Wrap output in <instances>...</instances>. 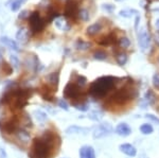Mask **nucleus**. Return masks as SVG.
<instances>
[{
    "label": "nucleus",
    "instance_id": "obj_21",
    "mask_svg": "<svg viewBox=\"0 0 159 158\" xmlns=\"http://www.w3.org/2000/svg\"><path fill=\"white\" fill-rule=\"evenodd\" d=\"M55 25L57 27V29L61 30V31H68L70 29V25L69 22L63 17H57L55 19Z\"/></svg>",
    "mask_w": 159,
    "mask_h": 158
},
{
    "label": "nucleus",
    "instance_id": "obj_47",
    "mask_svg": "<svg viewBox=\"0 0 159 158\" xmlns=\"http://www.w3.org/2000/svg\"><path fill=\"white\" fill-rule=\"evenodd\" d=\"M158 63H159V58H158Z\"/></svg>",
    "mask_w": 159,
    "mask_h": 158
},
{
    "label": "nucleus",
    "instance_id": "obj_13",
    "mask_svg": "<svg viewBox=\"0 0 159 158\" xmlns=\"http://www.w3.org/2000/svg\"><path fill=\"white\" fill-rule=\"evenodd\" d=\"M30 38V33L28 31V29L25 28H20L18 30V32L16 33V39L17 42L20 43L21 45H25L29 42Z\"/></svg>",
    "mask_w": 159,
    "mask_h": 158
},
{
    "label": "nucleus",
    "instance_id": "obj_41",
    "mask_svg": "<svg viewBox=\"0 0 159 158\" xmlns=\"http://www.w3.org/2000/svg\"><path fill=\"white\" fill-rule=\"evenodd\" d=\"M29 16H30V12L27 11V10H25V11H22L18 15V18L19 19H25V18H29Z\"/></svg>",
    "mask_w": 159,
    "mask_h": 158
},
{
    "label": "nucleus",
    "instance_id": "obj_25",
    "mask_svg": "<svg viewBox=\"0 0 159 158\" xmlns=\"http://www.w3.org/2000/svg\"><path fill=\"white\" fill-rule=\"evenodd\" d=\"M71 104H72V105L78 109V111H87L89 109V104L84 100L75 102V103H71Z\"/></svg>",
    "mask_w": 159,
    "mask_h": 158
},
{
    "label": "nucleus",
    "instance_id": "obj_23",
    "mask_svg": "<svg viewBox=\"0 0 159 158\" xmlns=\"http://www.w3.org/2000/svg\"><path fill=\"white\" fill-rule=\"evenodd\" d=\"M144 101H145V104H147V105H153V104L155 103L156 96H155V93L151 90V89H148V90L147 91V93H145Z\"/></svg>",
    "mask_w": 159,
    "mask_h": 158
},
{
    "label": "nucleus",
    "instance_id": "obj_26",
    "mask_svg": "<svg viewBox=\"0 0 159 158\" xmlns=\"http://www.w3.org/2000/svg\"><path fill=\"white\" fill-rule=\"evenodd\" d=\"M17 134V137H18V139L20 140V141L22 142H28L30 140V134L28 133L27 131H25V129H18V131L16 132Z\"/></svg>",
    "mask_w": 159,
    "mask_h": 158
},
{
    "label": "nucleus",
    "instance_id": "obj_4",
    "mask_svg": "<svg viewBox=\"0 0 159 158\" xmlns=\"http://www.w3.org/2000/svg\"><path fill=\"white\" fill-rule=\"evenodd\" d=\"M132 91H130V89L126 87L119 89V90H117L114 95L110 97V101L114 102L117 105H125L127 102L133 100V97L134 96H133Z\"/></svg>",
    "mask_w": 159,
    "mask_h": 158
},
{
    "label": "nucleus",
    "instance_id": "obj_16",
    "mask_svg": "<svg viewBox=\"0 0 159 158\" xmlns=\"http://www.w3.org/2000/svg\"><path fill=\"white\" fill-rule=\"evenodd\" d=\"M88 132H89V129H86V127H80L78 125H71L66 129V134L67 135H75V134L86 135Z\"/></svg>",
    "mask_w": 159,
    "mask_h": 158
},
{
    "label": "nucleus",
    "instance_id": "obj_17",
    "mask_svg": "<svg viewBox=\"0 0 159 158\" xmlns=\"http://www.w3.org/2000/svg\"><path fill=\"white\" fill-rule=\"evenodd\" d=\"M101 30H102V24L99 21H97L87 28L86 34L88 35V36H94V35H97L98 33H100Z\"/></svg>",
    "mask_w": 159,
    "mask_h": 158
},
{
    "label": "nucleus",
    "instance_id": "obj_6",
    "mask_svg": "<svg viewBox=\"0 0 159 158\" xmlns=\"http://www.w3.org/2000/svg\"><path fill=\"white\" fill-rule=\"evenodd\" d=\"M138 45L142 53H147V51L150 49V45H151V36L148 34V31L147 30L145 27H142L138 30Z\"/></svg>",
    "mask_w": 159,
    "mask_h": 158
},
{
    "label": "nucleus",
    "instance_id": "obj_7",
    "mask_svg": "<svg viewBox=\"0 0 159 158\" xmlns=\"http://www.w3.org/2000/svg\"><path fill=\"white\" fill-rule=\"evenodd\" d=\"M112 132V126L110 125L109 123H101L98 124L96 127H94L93 132H92V137L93 139H100L103 138V137H106L110 135V133Z\"/></svg>",
    "mask_w": 159,
    "mask_h": 158
},
{
    "label": "nucleus",
    "instance_id": "obj_35",
    "mask_svg": "<svg viewBox=\"0 0 159 158\" xmlns=\"http://www.w3.org/2000/svg\"><path fill=\"white\" fill-rule=\"evenodd\" d=\"M2 70L6 74H11L13 72V67L11 65H9L7 62H3L2 63Z\"/></svg>",
    "mask_w": 159,
    "mask_h": 158
},
{
    "label": "nucleus",
    "instance_id": "obj_45",
    "mask_svg": "<svg viewBox=\"0 0 159 158\" xmlns=\"http://www.w3.org/2000/svg\"><path fill=\"white\" fill-rule=\"evenodd\" d=\"M116 1H118V2H121V1H124V0H116Z\"/></svg>",
    "mask_w": 159,
    "mask_h": 158
},
{
    "label": "nucleus",
    "instance_id": "obj_18",
    "mask_svg": "<svg viewBox=\"0 0 159 158\" xmlns=\"http://www.w3.org/2000/svg\"><path fill=\"white\" fill-rule=\"evenodd\" d=\"M98 43L102 46H109L111 44H115V43H116V34L110 33L108 35H105V36H103L102 38H100L98 40Z\"/></svg>",
    "mask_w": 159,
    "mask_h": 158
},
{
    "label": "nucleus",
    "instance_id": "obj_20",
    "mask_svg": "<svg viewBox=\"0 0 159 158\" xmlns=\"http://www.w3.org/2000/svg\"><path fill=\"white\" fill-rule=\"evenodd\" d=\"M91 43L89 42H86V40H83V39H78L74 44V48L79 51H87L91 48Z\"/></svg>",
    "mask_w": 159,
    "mask_h": 158
},
{
    "label": "nucleus",
    "instance_id": "obj_31",
    "mask_svg": "<svg viewBox=\"0 0 159 158\" xmlns=\"http://www.w3.org/2000/svg\"><path fill=\"white\" fill-rule=\"evenodd\" d=\"M88 117L93 121H100L102 118H103V113L100 111H92V113L89 114Z\"/></svg>",
    "mask_w": 159,
    "mask_h": 158
},
{
    "label": "nucleus",
    "instance_id": "obj_46",
    "mask_svg": "<svg viewBox=\"0 0 159 158\" xmlns=\"http://www.w3.org/2000/svg\"><path fill=\"white\" fill-rule=\"evenodd\" d=\"M61 1H68V0H61Z\"/></svg>",
    "mask_w": 159,
    "mask_h": 158
},
{
    "label": "nucleus",
    "instance_id": "obj_37",
    "mask_svg": "<svg viewBox=\"0 0 159 158\" xmlns=\"http://www.w3.org/2000/svg\"><path fill=\"white\" fill-rule=\"evenodd\" d=\"M152 82H153V86L155 88L159 89V72L154 73L153 78H152Z\"/></svg>",
    "mask_w": 159,
    "mask_h": 158
},
{
    "label": "nucleus",
    "instance_id": "obj_2",
    "mask_svg": "<svg viewBox=\"0 0 159 158\" xmlns=\"http://www.w3.org/2000/svg\"><path fill=\"white\" fill-rule=\"evenodd\" d=\"M116 78L114 76H101L93 81L89 86V95L94 99H102L115 87Z\"/></svg>",
    "mask_w": 159,
    "mask_h": 158
},
{
    "label": "nucleus",
    "instance_id": "obj_12",
    "mask_svg": "<svg viewBox=\"0 0 159 158\" xmlns=\"http://www.w3.org/2000/svg\"><path fill=\"white\" fill-rule=\"evenodd\" d=\"M80 158H96L94 149L90 146H83L79 152Z\"/></svg>",
    "mask_w": 159,
    "mask_h": 158
},
{
    "label": "nucleus",
    "instance_id": "obj_34",
    "mask_svg": "<svg viewBox=\"0 0 159 158\" xmlns=\"http://www.w3.org/2000/svg\"><path fill=\"white\" fill-rule=\"evenodd\" d=\"M25 1V0H13L12 3H11V10L13 12H16L19 10V7H21V4L24 3V2Z\"/></svg>",
    "mask_w": 159,
    "mask_h": 158
},
{
    "label": "nucleus",
    "instance_id": "obj_22",
    "mask_svg": "<svg viewBox=\"0 0 159 158\" xmlns=\"http://www.w3.org/2000/svg\"><path fill=\"white\" fill-rule=\"evenodd\" d=\"M134 15H139V12L135 9H123L119 12V16L124 17V18H130Z\"/></svg>",
    "mask_w": 159,
    "mask_h": 158
},
{
    "label": "nucleus",
    "instance_id": "obj_3",
    "mask_svg": "<svg viewBox=\"0 0 159 158\" xmlns=\"http://www.w3.org/2000/svg\"><path fill=\"white\" fill-rule=\"evenodd\" d=\"M63 95L65 99L71 100V103H75V102L84 100V98L82 97V88H80L74 82H69L65 86Z\"/></svg>",
    "mask_w": 159,
    "mask_h": 158
},
{
    "label": "nucleus",
    "instance_id": "obj_1",
    "mask_svg": "<svg viewBox=\"0 0 159 158\" xmlns=\"http://www.w3.org/2000/svg\"><path fill=\"white\" fill-rule=\"evenodd\" d=\"M57 135L47 131L43 133L40 138H35L31 147L30 157L31 158H50L52 151L56 147L55 142Z\"/></svg>",
    "mask_w": 159,
    "mask_h": 158
},
{
    "label": "nucleus",
    "instance_id": "obj_9",
    "mask_svg": "<svg viewBox=\"0 0 159 158\" xmlns=\"http://www.w3.org/2000/svg\"><path fill=\"white\" fill-rule=\"evenodd\" d=\"M1 129H2V131L6 132L7 134L16 133V132L19 129H18V119H17V117H14V118L6 121L1 125Z\"/></svg>",
    "mask_w": 159,
    "mask_h": 158
},
{
    "label": "nucleus",
    "instance_id": "obj_36",
    "mask_svg": "<svg viewBox=\"0 0 159 158\" xmlns=\"http://www.w3.org/2000/svg\"><path fill=\"white\" fill-rule=\"evenodd\" d=\"M10 58H11V63H12V66L15 68V69H18L19 68V60L16 55L14 54H11L10 55Z\"/></svg>",
    "mask_w": 159,
    "mask_h": 158
},
{
    "label": "nucleus",
    "instance_id": "obj_11",
    "mask_svg": "<svg viewBox=\"0 0 159 158\" xmlns=\"http://www.w3.org/2000/svg\"><path fill=\"white\" fill-rule=\"evenodd\" d=\"M120 152H122L123 154L127 155L129 157H135L137 155V150L134 146H132L130 143H122L119 146Z\"/></svg>",
    "mask_w": 159,
    "mask_h": 158
},
{
    "label": "nucleus",
    "instance_id": "obj_38",
    "mask_svg": "<svg viewBox=\"0 0 159 158\" xmlns=\"http://www.w3.org/2000/svg\"><path fill=\"white\" fill-rule=\"evenodd\" d=\"M58 106H60L61 109H64V111H68V109H69L68 103L65 100H64V99H61V100H58Z\"/></svg>",
    "mask_w": 159,
    "mask_h": 158
},
{
    "label": "nucleus",
    "instance_id": "obj_33",
    "mask_svg": "<svg viewBox=\"0 0 159 158\" xmlns=\"http://www.w3.org/2000/svg\"><path fill=\"white\" fill-rule=\"evenodd\" d=\"M119 46L123 49H127V48L130 46V40L129 39V37L123 36L119 39Z\"/></svg>",
    "mask_w": 159,
    "mask_h": 158
},
{
    "label": "nucleus",
    "instance_id": "obj_44",
    "mask_svg": "<svg viewBox=\"0 0 159 158\" xmlns=\"http://www.w3.org/2000/svg\"><path fill=\"white\" fill-rule=\"evenodd\" d=\"M155 25H156V28H157V29L159 30V18L156 20V22H155Z\"/></svg>",
    "mask_w": 159,
    "mask_h": 158
},
{
    "label": "nucleus",
    "instance_id": "obj_42",
    "mask_svg": "<svg viewBox=\"0 0 159 158\" xmlns=\"http://www.w3.org/2000/svg\"><path fill=\"white\" fill-rule=\"evenodd\" d=\"M154 40H155L156 45L159 47V31H157L155 34H154Z\"/></svg>",
    "mask_w": 159,
    "mask_h": 158
},
{
    "label": "nucleus",
    "instance_id": "obj_19",
    "mask_svg": "<svg viewBox=\"0 0 159 158\" xmlns=\"http://www.w3.org/2000/svg\"><path fill=\"white\" fill-rule=\"evenodd\" d=\"M39 90H40L39 93L43 98V100H46V101H52L53 100L52 91H54V90H51L49 85H43Z\"/></svg>",
    "mask_w": 159,
    "mask_h": 158
},
{
    "label": "nucleus",
    "instance_id": "obj_29",
    "mask_svg": "<svg viewBox=\"0 0 159 158\" xmlns=\"http://www.w3.org/2000/svg\"><path fill=\"white\" fill-rule=\"evenodd\" d=\"M33 115H34L35 118H36L39 122H45L48 119L47 114L43 113V111H33Z\"/></svg>",
    "mask_w": 159,
    "mask_h": 158
},
{
    "label": "nucleus",
    "instance_id": "obj_27",
    "mask_svg": "<svg viewBox=\"0 0 159 158\" xmlns=\"http://www.w3.org/2000/svg\"><path fill=\"white\" fill-rule=\"evenodd\" d=\"M127 60H129V57H127L126 53L120 52L116 55V61L120 66H124L127 63Z\"/></svg>",
    "mask_w": 159,
    "mask_h": 158
},
{
    "label": "nucleus",
    "instance_id": "obj_40",
    "mask_svg": "<svg viewBox=\"0 0 159 158\" xmlns=\"http://www.w3.org/2000/svg\"><path fill=\"white\" fill-rule=\"evenodd\" d=\"M102 7H103L104 11H106V12H108V13H111L115 10V6H112V4H109V3L103 4V6H102Z\"/></svg>",
    "mask_w": 159,
    "mask_h": 158
},
{
    "label": "nucleus",
    "instance_id": "obj_15",
    "mask_svg": "<svg viewBox=\"0 0 159 158\" xmlns=\"http://www.w3.org/2000/svg\"><path fill=\"white\" fill-rule=\"evenodd\" d=\"M0 42L2 43L6 47L10 48L11 50H14V51H19V48H18V45L15 40H13L12 38L7 37V36H1L0 37Z\"/></svg>",
    "mask_w": 159,
    "mask_h": 158
},
{
    "label": "nucleus",
    "instance_id": "obj_8",
    "mask_svg": "<svg viewBox=\"0 0 159 158\" xmlns=\"http://www.w3.org/2000/svg\"><path fill=\"white\" fill-rule=\"evenodd\" d=\"M79 4L75 0H68L66 1L65 6V17L66 18H75L76 15H79Z\"/></svg>",
    "mask_w": 159,
    "mask_h": 158
},
{
    "label": "nucleus",
    "instance_id": "obj_39",
    "mask_svg": "<svg viewBox=\"0 0 159 158\" xmlns=\"http://www.w3.org/2000/svg\"><path fill=\"white\" fill-rule=\"evenodd\" d=\"M145 118L148 119V120H151V121H153V122H155V123H158L159 124V118H157V117L154 116V115H152V114L145 115Z\"/></svg>",
    "mask_w": 159,
    "mask_h": 158
},
{
    "label": "nucleus",
    "instance_id": "obj_30",
    "mask_svg": "<svg viewBox=\"0 0 159 158\" xmlns=\"http://www.w3.org/2000/svg\"><path fill=\"white\" fill-rule=\"evenodd\" d=\"M79 18L81 20H83V21H88L89 19H90V15H89V12L87 11L86 9H81L79 12Z\"/></svg>",
    "mask_w": 159,
    "mask_h": 158
},
{
    "label": "nucleus",
    "instance_id": "obj_28",
    "mask_svg": "<svg viewBox=\"0 0 159 158\" xmlns=\"http://www.w3.org/2000/svg\"><path fill=\"white\" fill-rule=\"evenodd\" d=\"M74 83H75L80 88L83 89L87 85V79L84 75H76V79L74 80Z\"/></svg>",
    "mask_w": 159,
    "mask_h": 158
},
{
    "label": "nucleus",
    "instance_id": "obj_43",
    "mask_svg": "<svg viewBox=\"0 0 159 158\" xmlns=\"http://www.w3.org/2000/svg\"><path fill=\"white\" fill-rule=\"evenodd\" d=\"M139 21H140V16H139V15H137V16H136V20H135V29L136 30L138 29V25H139Z\"/></svg>",
    "mask_w": 159,
    "mask_h": 158
},
{
    "label": "nucleus",
    "instance_id": "obj_32",
    "mask_svg": "<svg viewBox=\"0 0 159 158\" xmlns=\"http://www.w3.org/2000/svg\"><path fill=\"white\" fill-rule=\"evenodd\" d=\"M93 58L97 61H105L107 58V54H106V52H104V51L99 50V51H96V52H94Z\"/></svg>",
    "mask_w": 159,
    "mask_h": 158
},
{
    "label": "nucleus",
    "instance_id": "obj_10",
    "mask_svg": "<svg viewBox=\"0 0 159 158\" xmlns=\"http://www.w3.org/2000/svg\"><path fill=\"white\" fill-rule=\"evenodd\" d=\"M115 132H116L117 135H119L121 137H129L132 134V129L126 122H121L116 126Z\"/></svg>",
    "mask_w": 159,
    "mask_h": 158
},
{
    "label": "nucleus",
    "instance_id": "obj_5",
    "mask_svg": "<svg viewBox=\"0 0 159 158\" xmlns=\"http://www.w3.org/2000/svg\"><path fill=\"white\" fill-rule=\"evenodd\" d=\"M29 25H30V29L32 33L36 34V33L42 32L43 29H45V25L47 22L43 20L39 15V12L38 11H34L30 14L29 16Z\"/></svg>",
    "mask_w": 159,
    "mask_h": 158
},
{
    "label": "nucleus",
    "instance_id": "obj_14",
    "mask_svg": "<svg viewBox=\"0 0 159 158\" xmlns=\"http://www.w3.org/2000/svg\"><path fill=\"white\" fill-rule=\"evenodd\" d=\"M46 80H47L48 85H49L50 87H52L53 89H56L57 88L58 82H60V73H58V71H56V72H51L46 76Z\"/></svg>",
    "mask_w": 159,
    "mask_h": 158
},
{
    "label": "nucleus",
    "instance_id": "obj_24",
    "mask_svg": "<svg viewBox=\"0 0 159 158\" xmlns=\"http://www.w3.org/2000/svg\"><path fill=\"white\" fill-rule=\"evenodd\" d=\"M139 129L143 135H151V134H153V132H154V127L152 126V124H150V123L141 124Z\"/></svg>",
    "mask_w": 159,
    "mask_h": 158
}]
</instances>
